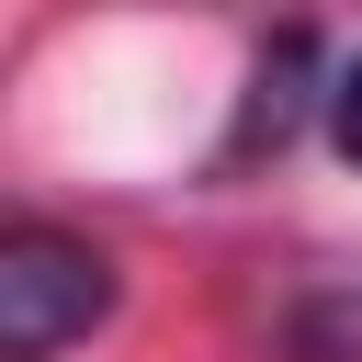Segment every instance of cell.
<instances>
[{"instance_id":"6da1fadb","label":"cell","mask_w":362,"mask_h":362,"mask_svg":"<svg viewBox=\"0 0 362 362\" xmlns=\"http://www.w3.org/2000/svg\"><path fill=\"white\" fill-rule=\"evenodd\" d=\"M113 305V260L68 226H11L0 238V351L11 362H57L90 317Z\"/></svg>"},{"instance_id":"7a4b0ae2","label":"cell","mask_w":362,"mask_h":362,"mask_svg":"<svg viewBox=\"0 0 362 362\" xmlns=\"http://www.w3.org/2000/svg\"><path fill=\"white\" fill-rule=\"evenodd\" d=\"M328 124H339V147H351V170H362V57L339 68V90H328Z\"/></svg>"}]
</instances>
